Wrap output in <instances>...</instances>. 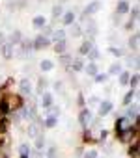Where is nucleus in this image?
<instances>
[{"mask_svg": "<svg viewBox=\"0 0 140 158\" xmlns=\"http://www.w3.org/2000/svg\"><path fill=\"white\" fill-rule=\"evenodd\" d=\"M26 134H28V138L30 139H36L37 136H41L43 134V119H34L30 125H28V130H26Z\"/></svg>", "mask_w": 140, "mask_h": 158, "instance_id": "obj_1", "label": "nucleus"}, {"mask_svg": "<svg viewBox=\"0 0 140 158\" xmlns=\"http://www.w3.org/2000/svg\"><path fill=\"white\" fill-rule=\"evenodd\" d=\"M92 112L90 110H86V108H82V112H81V115H79V123L82 125V128H88L90 125H92Z\"/></svg>", "mask_w": 140, "mask_h": 158, "instance_id": "obj_2", "label": "nucleus"}, {"mask_svg": "<svg viewBox=\"0 0 140 158\" xmlns=\"http://www.w3.org/2000/svg\"><path fill=\"white\" fill-rule=\"evenodd\" d=\"M50 45V41H49V37L47 35H37L34 41H32V47L36 48V50H41V48H47Z\"/></svg>", "mask_w": 140, "mask_h": 158, "instance_id": "obj_3", "label": "nucleus"}, {"mask_svg": "<svg viewBox=\"0 0 140 158\" xmlns=\"http://www.w3.org/2000/svg\"><path fill=\"white\" fill-rule=\"evenodd\" d=\"M11 110H10V102H8V95H4L0 99V115H10Z\"/></svg>", "mask_w": 140, "mask_h": 158, "instance_id": "obj_4", "label": "nucleus"}, {"mask_svg": "<svg viewBox=\"0 0 140 158\" xmlns=\"http://www.w3.org/2000/svg\"><path fill=\"white\" fill-rule=\"evenodd\" d=\"M110 112H112V102H110V101L99 102V115H101V117H105V115L110 114Z\"/></svg>", "mask_w": 140, "mask_h": 158, "instance_id": "obj_5", "label": "nucleus"}, {"mask_svg": "<svg viewBox=\"0 0 140 158\" xmlns=\"http://www.w3.org/2000/svg\"><path fill=\"white\" fill-rule=\"evenodd\" d=\"M138 151H140V143H138V139H134V143H129L127 154H129L131 158H138Z\"/></svg>", "mask_w": 140, "mask_h": 158, "instance_id": "obj_6", "label": "nucleus"}, {"mask_svg": "<svg viewBox=\"0 0 140 158\" xmlns=\"http://www.w3.org/2000/svg\"><path fill=\"white\" fill-rule=\"evenodd\" d=\"M92 48H94V41H92V39H86V41L81 45V48H79V54H81V56H86V54H88Z\"/></svg>", "mask_w": 140, "mask_h": 158, "instance_id": "obj_7", "label": "nucleus"}, {"mask_svg": "<svg viewBox=\"0 0 140 158\" xmlns=\"http://www.w3.org/2000/svg\"><path fill=\"white\" fill-rule=\"evenodd\" d=\"M52 102H54L52 95H50L49 91H43V93H41V106H43V108H49V106H52Z\"/></svg>", "mask_w": 140, "mask_h": 158, "instance_id": "obj_8", "label": "nucleus"}, {"mask_svg": "<svg viewBox=\"0 0 140 158\" xmlns=\"http://www.w3.org/2000/svg\"><path fill=\"white\" fill-rule=\"evenodd\" d=\"M101 8V2H92L90 6H86V10H84V17H90V15H94L97 10Z\"/></svg>", "mask_w": 140, "mask_h": 158, "instance_id": "obj_9", "label": "nucleus"}, {"mask_svg": "<svg viewBox=\"0 0 140 158\" xmlns=\"http://www.w3.org/2000/svg\"><path fill=\"white\" fill-rule=\"evenodd\" d=\"M2 54H4L6 60H10V58L13 56V45H11V43H4V45H2Z\"/></svg>", "mask_w": 140, "mask_h": 158, "instance_id": "obj_10", "label": "nucleus"}, {"mask_svg": "<svg viewBox=\"0 0 140 158\" xmlns=\"http://www.w3.org/2000/svg\"><path fill=\"white\" fill-rule=\"evenodd\" d=\"M84 71L88 73V76H95V74L99 73V69H97V63H95V61H90V63L84 67Z\"/></svg>", "mask_w": 140, "mask_h": 158, "instance_id": "obj_11", "label": "nucleus"}, {"mask_svg": "<svg viewBox=\"0 0 140 158\" xmlns=\"http://www.w3.org/2000/svg\"><path fill=\"white\" fill-rule=\"evenodd\" d=\"M127 119H133V121H138V104H134V106H131L129 110H127V115H125Z\"/></svg>", "mask_w": 140, "mask_h": 158, "instance_id": "obj_12", "label": "nucleus"}, {"mask_svg": "<svg viewBox=\"0 0 140 158\" xmlns=\"http://www.w3.org/2000/svg\"><path fill=\"white\" fill-rule=\"evenodd\" d=\"M127 11H129V4L125 2V0H121V2L118 4V8H116V13H118V17H120V15H125Z\"/></svg>", "mask_w": 140, "mask_h": 158, "instance_id": "obj_13", "label": "nucleus"}, {"mask_svg": "<svg viewBox=\"0 0 140 158\" xmlns=\"http://www.w3.org/2000/svg\"><path fill=\"white\" fill-rule=\"evenodd\" d=\"M19 88H21L23 93H28V95H30V91H32V84H30V80H26V78H23V80H21Z\"/></svg>", "mask_w": 140, "mask_h": 158, "instance_id": "obj_14", "label": "nucleus"}, {"mask_svg": "<svg viewBox=\"0 0 140 158\" xmlns=\"http://www.w3.org/2000/svg\"><path fill=\"white\" fill-rule=\"evenodd\" d=\"M58 125V119L56 117H45L43 119V128H54Z\"/></svg>", "mask_w": 140, "mask_h": 158, "instance_id": "obj_15", "label": "nucleus"}, {"mask_svg": "<svg viewBox=\"0 0 140 158\" xmlns=\"http://www.w3.org/2000/svg\"><path fill=\"white\" fill-rule=\"evenodd\" d=\"M8 125H10V121L6 119V115H0V136H4L8 132Z\"/></svg>", "mask_w": 140, "mask_h": 158, "instance_id": "obj_16", "label": "nucleus"}, {"mask_svg": "<svg viewBox=\"0 0 140 158\" xmlns=\"http://www.w3.org/2000/svg\"><path fill=\"white\" fill-rule=\"evenodd\" d=\"M65 48H67V43H65V39H60V41H56V45H54V50H56L58 54H63V52H65Z\"/></svg>", "mask_w": 140, "mask_h": 158, "instance_id": "obj_17", "label": "nucleus"}, {"mask_svg": "<svg viewBox=\"0 0 140 158\" xmlns=\"http://www.w3.org/2000/svg\"><path fill=\"white\" fill-rule=\"evenodd\" d=\"M131 74H133V73H129V71H121V73H120V84H121V86H127V84H129Z\"/></svg>", "mask_w": 140, "mask_h": 158, "instance_id": "obj_18", "label": "nucleus"}, {"mask_svg": "<svg viewBox=\"0 0 140 158\" xmlns=\"http://www.w3.org/2000/svg\"><path fill=\"white\" fill-rule=\"evenodd\" d=\"M138 39H140V35H138V34H133V35L129 37V48L136 50V48H138Z\"/></svg>", "mask_w": 140, "mask_h": 158, "instance_id": "obj_19", "label": "nucleus"}, {"mask_svg": "<svg viewBox=\"0 0 140 158\" xmlns=\"http://www.w3.org/2000/svg\"><path fill=\"white\" fill-rule=\"evenodd\" d=\"M39 67H41V71H43V73H49V71H52V69H54V63H52L50 60H43Z\"/></svg>", "mask_w": 140, "mask_h": 158, "instance_id": "obj_20", "label": "nucleus"}, {"mask_svg": "<svg viewBox=\"0 0 140 158\" xmlns=\"http://www.w3.org/2000/svg\"><path fill=\"white\" fill-rule=\"evenodd\" d=\"M121 73V63L120 61H114L110 67H108V74H120Z\"/></svg>", "mask_w": 140, "mask_h": 158, "instance_id": "obj_21", "label": "nucleus"}, {"mask_svg": "<svg viewBox=\"0 0 140 158\" xmlns=\"http://www.w3.org/2000/svg\"><path fill=\"white\" fill-rule=\"evenodd\" d=\"M58 115H60V108L58 106H49L47 108V115L45 117H56L58 119Z\"/></svg>", "mask_w": 140, "mask_h": 158, "instance_id": "obj_22", "label": "nucleus"}, {"mask_svg": "<svg viewBox=\"0 0 140 158\" xmlns=\"http://www.w3.org/2000/svg\"><path fill=\"white\" fill-rule=\"evenodd\" d=\"M69 34H71V37H79L82 34V30L79 24H69Z\"/></svg>", "mask_w": 140, "mask_h": 158, "instance_id": "obj_23", "label": "nucleus"}, {"mask_svg": "<svg viewBox=\"0 0 140 158\" xmlns=\"http://www.w3.org/2000/svg\"><path fill=\"white\" fill-rule=\"evenodd\" d=\"M62 21H63V24H65V26L73 24V21H75V13H73V11H67V13L63 15V19H62Z\"/></svg>", "mask_w": 140, "mask_h": 158, "instance_id": "obj_24", "label": "nucleus"}, {"mask_svg": "<svg viewBox=\"0 0 140 158\" xmlns=\"http://www.w3.org/2000/svg\"><path fill=\"white\" fill-rule=\"evenodd\" d=\"M134 95H136V89H129V91L125 93V97H123V104H125V106H129Z\"/></svg>", "mask_w": 140, "mask_h": 158, "instance_id": "obj_25", "label": "nucleus"}, {"mask_svg": "<svg viewBox=\"0 0 140 158\" xmlns=\"http://www.w3.org/2000/svg\"><path fill=\"white\" fill-rule=\"evenodd\" d=\"M34 141H36V147H34L36 151H43V149H45V138H43V134H41V136H37Z\"/></svg>", "mask_w": 140, "mask_h": 158, "instance_id": "obj_26", "label": "nucleus"}, {"mask_svg": "<svg viewBox=\"0 0 140 158\" xmlns=\"http://www.w3.org/2000/svg\"><path fill=\"white\" fill-rule=\"evenodd\" d=\"M47 86H49V82L45 80V78H39V80H37V93L41 95L43 91H47Z\"/></svg>", "mask_w": 140, "mask_h": 158, "instance_id": "obj_27", "label": "nucleus"}, {"mask_svg": "<svg viewBox=\"0 0 140 158\" xmlns=\"http://www.w3.org/2000/svg\"><path fill=\"white\" fill-rule=\"evenodd\" d=\"M82 156L84 158H99V151L97 149H88V151L82 152Z\"/></svg>", "mask_w": 140, "mask_h": 158, "instance_id": "obj_28", "label": "nucleus"}, {"mask_svg": "<svg viewBox=\"0 0 140 158\" xmlns=\"http://www.w3.org/2000/svg\"><path fill=\"white\" fill-rule=\"evenodd\" d=\"M129 86H131V89H136V88H138V73L131 74V78H129Z\"/></svg>", "mask_w": 140, "mask_h": 158, "instance_id": "obj_29", "label": "nucleus"}, {"mask_svg": "<svg viewBox=\"0 0 140 158\" xmlns=\"http://www.w3.org/2000/svg\"><path fill=\"white\" fill-rule=\"evenodd\" d=\"M43 26H45V17H41V15L34 17V28H43Z\"/></svg>", "mask_w": 140, "mask_h": 158, "instance_id": "obj_30", "label": "nucleus"}, {"mask_svg": "<svg viewBox=\"0 0 140 158\" xmlns=\"http://www.w3.org/2000/svg\"><path fill=\"white\" fill-rule=\"evenodd\" d=\"M10 43L15 47V45H19L21 43V32H13L11 34V37H10Z\"/></svg>", "mask_w": 140, "mask_h": 158, "instance_id": "obj_31", "label": "nucleus"}, {"mask_svg": "<svg viewBox=\"0 0 140 158\" xmlns=\"http://www.w3.org/2000/svg\"><path fill=\"white\" fill-rule=\"evenodd\" d=\"M19 152H21V154H24V156H30V154H32V149H30V145H28V143H23V145L19 147Z\"/></svg>", "mask_w": 140, "mask_h": 158, "instance_id": "obj_32", "label": "nucleus"}, {"mask_svg": "<svg viewBox=\"0 0 140 158\" xmlns=\"http://www.w3.org/2000/svg\"><path fill=\"white\" fill-rule=\"evenodd\" d=\"M86 56H88V60H90V61H95V60L99 58V50H97V48L94 47V48H92V50H90V52H88Z\"/></svg>", "mask_w": 140, "mask_h": 158, "instance_id": "obj_33", "label": "nucleus"}, {"mask_svg": "<svg viewBox=\"0 0 140 158\" xmlns=\"http://www.w3.org/2000/svg\"><path fill=\"white\" fill-rule=\"evenodd\" d=\"M71 61H73V58L69 56V54H65V52H63V54H60V63H63V65H69Z\"/></svg>", "mask_w": 140, "mask_h": 158, "instance_id": "obj_34", "label": "nucleus"}, {"mask_svg": "<svg viewBox=\"0 0 140 158\" xmlns=\"http://www.w3.org/2000/svg\"><path fill=\"white\" fill-rule=\"evenodd\" d=\"M82 60H75V61H71V69L73 71H82Z\"/></svg>", "mask_w": 140, "mask_h": 158, "instance_id": "obj_35", "label": "nucleus"}, {"mask_svg": "<svg viewBox=\"0 0 140 158\" xmlns=\"http://www.w3.org/2000/svg\"><path fill=\"white\" fill-rule=\"evenodd\" d=\"M45 158H58V154H56V147L54 145H50L49 147V151H47V156Z\"/></svg>", "mask_w": 140, "mask_h": 158, "instance_id": "obj_36", "label": "nucleus"}, {"mask_svg": "<svg viewBox=\"0 0 140 158\" xmlns=\"http://www.w3.org/2000/svg\"><path fill=\"white\" fill-rule=\"evenodd\" d=\"M62 13H63L62 6H54V8H52V17H54V19H58V17H60Z\"/></svg>", "mask_w": 140, "mask_h": 158, "instance_id": "obj_37", "label": "nucleus"}, {"mask_svg": "<svg viewBox=\"0 0 140 158\" xmlns=\"http://www.w3.org/2000/svg\"><path fill=\"white\" fill-rule=\"evenodd\" d=\"M108 50H110V54H112V56H118V58H121V56H123V50H121V48H116V47H110Z\"/></svg>", "mask_w": 140, "mask_h": 158, "instance_id": "obj_38", "label": "nucleus"}, {"mask_svg": "<svg viewBox=\"0 0 140 158\" xmlns=\"http://www.w3.org/2000/svg\"><path fill=\"white\" fill-rule=\"evenodd\" d=\"M65 37V32L63 30H56L54 32V41H60V39H63Z\"/></svg>", "mask_w": 140, "mask_h": 158, "instance_id": "obj_39", "label": "nucleus"}, {"mask_svg": "<svg viewBox=\"0 0 140 158\" xmlns=\"http://www.w3.org/2000/svg\"><path fill=\"white\" fill-rule=\"evenodd\" d=\"M77 102H79V106H81V108H84V104H86V99H84V95H82V93H79V97H77Z\"/></svg>", "mask_w": 140, "mask_h": 158, "instance_id": "obj_40", "label": "nucleus"}, {"mask_svg": "<svg viewBox=\"0 0 140 158\" xmlns=\"http://www.w3.org/2000/svg\"><path fill=\"white\" fill-rule=\"evenodd\" d=\"M86 102H88V104H90V106H95V104H99V99H97V97H95V95H92V97H90V99H88V101H86Z\"/></svg>", "mask_w": 140, "mask_h": 158, "instance_id": "obj_41", "label": "nucleus"}, {"mask_svg": "<svg viewBox=\"0 0 140 158\" xmlns=\"http://www.w3.org/2000/svg\"><path fill=\"white\" fill-rule=\"evenodd\" d=\"M94 78H95V82H97V84H101V82L107 80V74H95Z\"/></svg>", "mask_w": 140, "mask_h": 158, "instance_id": "obj_42", "label": "nucleus"}, {"mask_svg": "<svg viewBox=\"0 0 140 158\" xmlns=\"http://www.w3.org/2000/svg\"><path fill=\"white\" fill-rule=\"evenodd\" d=\"M107 138H108V130H105V128H103V130H99V139H101V141H105Z\"/></svg>", "mask_w": 140, "mask_h": 158, "instance_id": "obj_43", "label": "nucleus"}, {"mask_svg": "<svg viewBox=\"0 0 140 158\" xmlns=\"http://www.w3.org/2000/svg\"><path fill=\"white\" fill-rule=\"evenodd\" d=\"M131 19H133V21H136V19H138V8H134V10H133V13H131Z\"/></svg>", "mask_w": 140, "mask_h": 158, "instance_id": "obj_44", "label": "nucleus"}, {"mask_svg": "<svg viewBox=\"0 0 140 158\" xmlns=\"http://www.w3.org/2000/svg\"><path fill=\"white\" fill-rule=\"evenodd\" d=\"M4 43H6V35H4V34H2V32H0V47H2V45H4Z\"/></svg>", "mask_w": 140, "mask_h": 158, "instance_id": "obj_45", "label": "nucleus"}, {"mask_svg": "<svg viewBox=\"0 0 140 158\" xmlns=\"http://www.w3.org/2000/svg\"><path fill=\"white\" fill-rule=\"evenodd\" d=\"M54 89H62V82H54Z\"/></svg>", "mask_w": 140, "mask_h": 158, "instance_id": "obj_46", "label": "nucleus"}, {"mask_svg": "<svg viewBox=\"0 0 140 158\" xmlns=\"http://www.w3.org/2000/svg\"><path fill=\"white\" fill-rule=\"evenodd\" d=\"M21 158H30V156H24V154H21Z\"/></svg>", "mask_w": 140, "mask_h": 158, "instance_id": "obj_47", "label": "nucleus"}]
</instances>
